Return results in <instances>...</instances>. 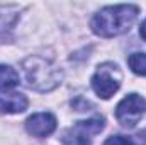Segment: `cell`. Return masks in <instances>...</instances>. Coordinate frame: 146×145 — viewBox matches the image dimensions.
Returning <instances> with one entry per match:
<instances>
[{"mask_svg":"<svg viewBox=\"0 0 146 145\" xmlns=\"http://www.w3.org/2000/svg\"><path fill=\"white\" fill-rule=\"evenodd\" d=\"M139 34H141V38L146 41V19L141 22V26H139Z\"/></svg>","mask_w":146,"mask_h":145,"instance_id":"cell-13","label":"cell"},{"mask_svg":"<svg viewBox=\"0 0 146 145\" xmlns=\"http://www.w3.org/2000/svg\"><path fill=\"white\" fill-rule=\"evenodd\" d=\"M29 106V101L24 94L21 92H0V113L5 114H15L22 113Z\"/></svg>","mask_w":146,"mask_h":145,"instance_id":"cell-7","label":"cell"},{"mask_svg":"<svg viewBox=\"0 0 146 145\" xmlns=\"http://www.w3.org/2000/svg\"><path fill=\"white\" fill-rule=\"evenodd\" d=\"M19 84V73L10 65H0V92L10 91Z\"/></svg>","mask_w":146,"mask_h":145,"instance_id":"cell-9","label":"cell"},{"mask_svg":"<svg viewBox=\"0 0 146 145\" xmlns=\"http://www.w3.org/2000/svg\"><path fill=\"white\" fill-rule=\"evenodd\" d=\"M106 128V118L104 116H94L88 119L76 121L63 133V144L65 145H92L95 135H99Z\"/></svg>","mask_w":146,"mask_h":145,"instance_id":"cell-3","label":"cell"},{"mask_svg":"<svg viewBox=\"0 0 146 145\" xmlns=\"http://www.w3.org/2000/svg\"><path fill=\"white\" fill-rule=\"evenodd\" d=\"M121 80H122V75L119 67L112 62H106V63H100L95 73L92 75V89L99 97L109 99L119 91Z\"/></svg>","mask_w":146,"mask_h":145,"instance_id":"cell-4","label":"cell"},{"mask_svg":"<svg viewBox=\"0 0 146 145\" xmlns=\"http://www.w3.org/2000/svg\"><path fill=\"white\" fill-rule=\"evenodd\" d=\"M26 130L33 137L44 138L56 130V118L51 113H36L26 119Z\"/></svg>","mask_w":146,"mask_h":145,"instance_id":"cell-6","label":"cell"},{"mask_svg":"<svg viewBox=\"0 0 146 145\" xmlns=\"http://www.w3.org/2000/svg\"><path fill=\"white\" fill-rule=\"evenodd\" d=\"M138 14H139L138 5H131V3H127V5H107L94 15L90 28L100 38L119 36V34H124L131 29Z\"/></svg>","mask_w":146,"mask_h":145,"instance_id":"cell-1","label":"cell"},{"mask_svg":"<svg viewBox=\"0 0 146 145\" xmlns=\"http://www.w3.org/2000/svg\"><path fill=\"white\" fill-rule=\"evenodd\" d=\"M19 21V7L17 5H0V41L9 39L15 22Z\"/></svg>","mask_w":146,"mask_h":145,"instance_id":"cell-8","label":"cell"},{"mask_svg":"<svg viewBox=\"0 0 146 145\" xmlns=\"http://www.w3.org/2000/svg\"><path fill=\"white\" fill-rule=\"evenodd\" d=\"M129 68L138 75H146V53H133L127 58Z\"/></svg>","mask_w":146,"mask_h":145,"instance_id":"cell-10","label":"cell"},{"mask_svg":"<svg viewBox=\"0 0 146 145\" xmlns=\"http://www.w3.org/2000/svg\"><path fill=\"white\" fill-rule=\"evenodd\" d=\"M104 145H134V142L124 135H114V137H109Z\"/></svg>","mask_w":146,"mask_h":145,"instance_id":"cell-11","label":"cell"},{"mask_svg":"<svg viewBox=\"0 0 146 145\" xmlns=\"http://www.w3.org/2000/svg\"><path fill=\"white\" fill-rule=\"evenodd\" d=\"M146 101L139 94H127L115 108V118L122 126L133 128L145 114Z\"/></svg>","mask_w":146,"mask_h":145,"instance_id":"cell-5","label":"cell"},{"mask_svg":"<svg viewBox=\"0 0 146 145\" xmlns=\"http://www.w3.org/2000/svg\"><path fill=\"white\" fill-rule=\"evenodd\" d=\"M133 142H134V145H146V130H141L139 133H136Z\"/></svg>","mask_w":146,"mask_h":145,"instance_id":"cell-12","label":"cell"},{"mask_svg":"<svg viewBox=\"0 0 146 145\" xmlns=\"http://www.w3.org/2000/svg\"><path fill=\"white\" fill-rule=\"evenodd\" d=\"M21 67H22L26 85L37 92L54 91L63 80L61 68L54 65L51 60L42 58V56H36V55L27 56Z\"/></svg>","mask_w":146,"mask_h":145,"instance_id":"cell-2","label":"cell"}]
</instances>
